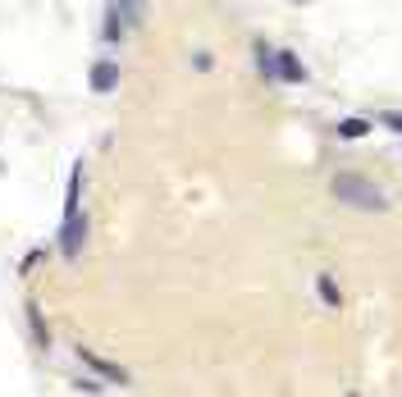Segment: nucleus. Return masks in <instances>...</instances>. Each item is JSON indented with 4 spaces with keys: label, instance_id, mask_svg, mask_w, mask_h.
Masks as SVG:
<instances>
[{
    "label": "nucleus",
    "instance_id": "1",
    "mask_svg": "<svg viewBox=\"0 0 402 397\" xmlns=\"http://www.w3.org/2000/svg\"><path fill=\"white\" fill-rule=\"evenodd\" d=\"M334 201H343V206H352V210H366V215H384L389 210L384 188L370 183L366 173H339V178H334Z\"/></svg>",
    "mask_w": 402,
    "mask_h": 397
},
{
    "label": "nucleus",
    "instance_id": "2",
    "mask_svg": "<svg viewBox=\"0 0 402 397\" xmlns=\"http://www.w3.org/2000/svg\"><path fill=\"white\" fill-rule=\"evenodd\" d=\"M78 361L87 365V370L97 374V379L110 384V389H133V374L123 370V365H114V361H105V356H97L92 347H78Z\"/></svg>",
    "mask_w": 402,
    "mask_h": 397
},
{
    "label": "nucleus",
    "instance_id": "3",
    "mask_svg": "<svg viewBox=\"0 0 402 397\" xmlns=\"http://www.w3.org/2000/svg\"><path fill=\"white\" fill-rule=\"evenodd\" d=\"M83 242H87V215H83V210H73V215L60 224V251H64V260H78Z\"/></svg>",
    "mask_w": 402,
    "mask_h": 397
},
{
    "label": "nucleus",
    "instance_id": "4",
    "mask_svg": "<svg viewBox=\"0 0 402 397\" xmlns=\"http://www.w3.org/2000/svg\"><path fill=\"white\" fill-rule=\"evenodd\" d=\"M87 87H92L97 96H110L114 87H119V64H114L110 55H105V60H97V64H92V73H87Z\"/></svg>",
    "mask_w": 402,
    "mask_h": 397
},
{
    "label": "nucleus",
    "instance_id": "5",
    "mask_svg": "<svg viewBox=\"0 0 402 397\" xmlns=\"http://www.w3.org/2000/svg\"><path fill=\"white\" fill-rule=\"evenodd\" d=\"M270 64H274V78H284V83H306V64H302L293 51H270Z\"/></svg>",
    "mask_w": 402,
    "mask_h": 397
},
{
    "label": "nucleus",
    "instance_id": "6",
    "mask_svg": "<svg viewBox=\"0 0 402 397\" xmlns=\"http://www.w3.org/2000/svg\"><path fill=\"white\" fill-rule=\"evenodd\" d=\"M315 293L324 297L329 311H339V306H343V293H339V283H334V274H315Z\"/></svg>",
    "mask_w": 402,
    "mask_h": 397
},
{
    "label": "nucleus",
    "instance_id": "7",
    "mask_svg": "<svg viewBox=\"0 0 402 397\" xmlns=\"http://www.w3.org/2000/svg\"><path fill=\"white\" fill-rule=\"evenodd\" d=\"M119 5V14H123V28H138L142 18H147V0H114Z\"/></svg>",
    "mask_w": 402,
    "mask_h": 397
},
{
    "label": "nucleus",
    "instance_id": "8",
    "mask_svg": "<svg viewBox=\"0 0 402 397\" xmlns=\"http://www.w3.org/2000/svg\"><path fill=\"white\" fill-rule=\"evenodd\" d=\"M101 37H105V42H119V37H123V14H119V5L105 9V28H101Z\"/></svg>",
    "mask_w": 402,
    "mask_h": 397
},
{
    "label": "nucleus",
    "instance_id": "9",
    "mask_svg": "<svg viewBox=\"0 0 402 397\" xmlns=\"http://www.w3.org/2000/svg\"><path fill=\"white\" fill-rule=\"evenodd\" d=\"M366 133H370V123L361 119V114H352V119H343V123H339V138H343V142H352V138H366Z\"/></svg>",
    "mask_w": 402,
    "mask_h": 397
},
{
    "label": "nucleus",
    "instance_id": "10",
    "mask_svg": "<svg viewBox=\"0 0 402 397\" xmlns=\"http://www.w3.org/2000/svg\"><path fill=\"white\" fill-rule=\"evenodd\" d=\"M256 64H261V73L274 83V64H270V46H265V42H256Z\"/></svg>",
    "mask_w": 402,
    "mask_h": 397
},
{
    "label": "nucleus",
    "instance_id": "11",
    "mask_svg": "<svg viewBox=\"0 0 402 397\" xmlns=\"http://www.w3.org/2000/svg\"><path fill=\"white\" fill-rule=\"evenodd\" d=\"M28 324H32V334H37V343H51V338H46V324H42V315H37V306H28Z\"/></svg>",
    "mask_w": 402,
    "mask_h": 397
},
{
    "label": "nucleus",
    "instance_id": "12",
    "mask_svg": "<svg viewBox=\"0 0 402 397\" xmlns=\"http://www.w3.org/2000/svg\"><path fill=\"white\" fill-rule=\"evenodd\" d=\"M210 64H215V60H210V55H206V51H197V55H193V69H197V73H206V69H210Z\"/></svg>",
    "mask_w": 402,
    "mask_h": 397
},
{
    "label": "nucleus",
    "instance_id": "13",
    "mask_svg": "<svg viewBox=\"0 0 402 397\" xmlns=\"http://www.w3.org/2000/svg\"><path fill=\"white\" fill-rule=\"evenodd\" d=\"M379 123H384V128H394L398 138H402V114H394V110H389V114H384V119H379Z\"/></svg>",
    "mask_w": 402,
    "mask_h": 397
},
{
    "label": "nucleus",
    "instance_id": "14",
    "mask_svg": "<svg viewBox=\"0 0 402 397\" xmlns=\"http://www.w3.org/2000/svg\"><path fill=\"white\" fill-rule=\"evenodd\" d=\"M73 389H83V393H101L105 384H97V379H73Z\"/></svg>",
    "mask_w": 402,
    "mask_h": 397
}]
</instances>
